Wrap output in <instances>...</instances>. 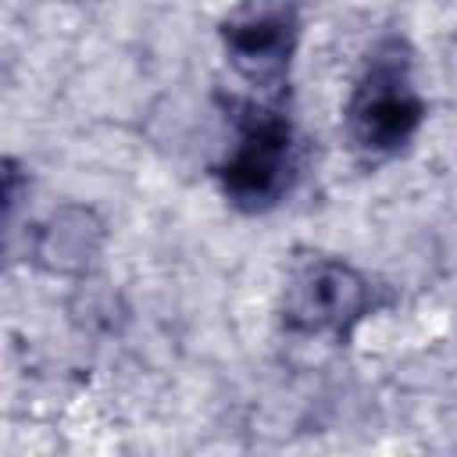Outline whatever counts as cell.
Listing matches in <instances>:
<instances>
[{"instance_id": "1", "label": "cell", "mask_w": 457, "mask_h": 457, "mask_svg": "<svg viewBox=\"0 0 457 457\" xmlns=\"http://www.w3.org/2000/svg\"><path fill=\"white\" fill-rule=\"evenodd\" d=\"M425 118L411 82V54L400 39H382L346 100V136L357 154L378 161L400 154Z\"/></svg>"}, {"instance_id": "2", "label": "cell", "mask_w": 457, "mask_h": 457, "mask_svg": "<svg viewBox=\"0 0 457 457\" xmlns=\"http://www.w3.org/2000/svg\"><path fill=\"white\" fill-rule=\"evenodd\" d=\"M293 175V129L275 111H250L236 143L218 164L221 193L239 211H268L282 200Z\"/></svg>"}, {"instance_id": "3", "label": "cell", "mask_w": 457, "mask_h": 457, "mask_svg": "<svg viewBox=\"0 0 457 457\" xmlns=\"http://www.w3.org/2000/svg\"><path fill=\"white\" fill-rule=\"evenodd\" d=\"M300 36V0H243L221 25L232 68L264 93H278Z\"/></svg>"}, {"instance_id": "4", "label": "cell", "mask_w": 457, "mask_h": 457, "mask_svg": "<svg viewBox=\"0 0 457 457\" xmlns=\"http://www.w3.org/2000/svg\"><path fill=\"white\" fill-rule=\"evenodd\" d=\"M371 289L361 271L343 261L314 257L293 271L286 286L282 321L300 336H350V328L368 314Z\"/></svg>"}, {"instance_id": "5", "label": "cell", "mask_w": 457, "mask_h": 457, "mask_svg": "<svg viewBox=\"0 0 457 457\" xmlns=\"http://www.w3.org/2000/svg\"><path fill=\"white\" fill-rule=\"evenodd\" d=\"M104 243V225L89 207H61L36 243V261L46 271H79L86 268Z\"/></svg>"}]
</instances>
